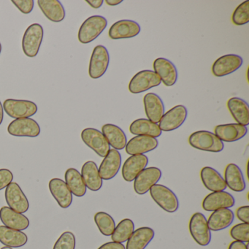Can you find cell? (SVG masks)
<instances>
[{"label":"cell","instance_id":"836d02e7","mask_svg":"<svg viewBox=\"0 0 249 249\" xmlns=\"http://www.w3.org/2000/svg\"><path fill=\"white\" fill-rule=\"evenodd\" d=\"M129 132L136 136H148L157 138L161 136V132L157 124L148 119H138L134 121L129 126Z\"/></svg>","mask_w":249,"mask_h":249},{"label":"cell","instance_id":"277c9868","mask_svg":"<svg viewBox=\"0 0 249 249\" xmlns=\"http://www.w3.org/2000/svg\"><path fill=\"white\" fill-rule=\"evenodd\" d=\"M189 232L198 245L207 246L211 241V231L206 217L202 213L196 212L191 217L189 224Z\"/></svg>","mask_w":249,"mask_h":249},{"label":"cell","instance_id":"4dcf8cb0","mask_svg":"<svg viewBox=\"0 0 249 249\" xmlns=\"http://www.w3.org/2000/svg\"><path fill=\"white\" fill-rule=\"evenodd\" d=\"M155 236L151 227H142L135 230L128 239L126 249H145Z\"/></svg>","mask_w":249,"mask_h":249},{"label":"cell","instance_id":"d4e9b609","mask_svg":"<svg viewBox=\"0 0 249 249\" xmlns=\"http://www.w3.org/2000/svg\"><path fill=\"white\" fill-rule=\"evenodd\" d=\"M234 219V214L230 208L213 211L207 220L211 231H218L228 228Z\"/></svg>","mask_w":249,"mask_h":249},{"label":"cell","instance_id":"9a60e30c","mask_svg":"<svg viewBox=\"0 0 249 249\" xmlns=\"http://www.w3.org/2000/svg\"><path fill=\"white\" fill-rule=\"evenodd\" d=\"M235 204L234 196L229 192H211L207 195L202 201V207L205 211L213 212L222 208H232Z\"/></svg>","mask_w":249,"mask_h":249},{"label":"cell","instance_id":"484cf974","mask_svg":"<svg viewBox=\"0 0 249 249\" xmlns=\"http://www.w3.org/2000/svg\"><path fill=\"white\" fill-rule=\"evenodd\" d=\"M81 176L87 189L92 192L100 190L103 184V180L100 177L97 164L93 161L84 163L81 168Z\"/></svg>","mask_w":249,"mask_h":249},{"label":"cell","instance_id":"6da1fadb","mask_svg":"<svg viewBox=\"0 0 249 249\" xmlns=\"http://www.w3.org/2000/svg\"><path fill=\"white\" fill-rule=\"evenodd\" d=\"M189 143L194 148L207 152L219 153L224 150V142L213 132L196 131L189 138Z\"/></svg>","mask_w":249,"mask_h":249},{"label":"cell","instance_id":"7c38bea8","mask_svg":"<svg viewBox=\"0 0 249 249\" xmlns=\"http://www.w3.org/2000/svg\"><path fill=\"white\" fill-rule=\"evenodd\" d=\"M5 201L11 209L24 213L30 208V202L19 185L12 182L5 189Z\"/></svg>","mask_w":249,"mask_h":249},{"label":"cell","instance_id":"603a6c76","mask_svg":"<svg viewBox=\"0 0 249 249\" xmlns=\"http://www.w3.org/2000/svg\"><path fill=\"white\" fill-rule=\"evenodd\" d=\"M49 190L59 207L68 208L72 202V194L62 179L53 178L49 181Z\"/></svg>","mask_w":249,"mask_h":249},{"label":"cell","instance_id":"8d00e7d4","mask_svg":"<svg viewBox=\"0 0 249 249\" xmlns=\"http://www.w3.org/2000/svg\"><path fill=\"white\" fill-rule=\"evenodd\" d=\"M94 219L102 234L106 237L111 236L116 228V222L110 214L100 211L94 215Z\"/></svg>","mask_w":249,"mask_h":249},{"label":"cell","instance_id":"1f68e13d","mask_svg":"<svg viewBox=\"0 0 249 249\" xmlns=\"http://www.w3.org/2000/svg\"><path fill=\"white\" fill-rule=\"evenodd\" d=\"M37 5L45 17L52 22H61L65 19V8L58 0H39Z\"/></svg>","mask_w":249,"mask_h":249},{"label":"cell","instance_id":"44dd1931","mask_svg":"<svg viewBox=\"0 0 249 249\" xmlns=\"http://www.w3.org/2000/svg\"><path fill=\"white\" fill-rule=\"evenodd\" d=\"M157 138L148 136H135L126 143L125 150L129 155H140L154 151L158 147Z\"/></svg>","mask_w":249,"mask_h":249},{"label":"cell","instance_id":"7bdbcfd3","mask_svg":"<svg viewBox=\"0 0 249 249\" xmlns=\"http://www.w3.org/2000/svg\"><path fill=\"white\" fill-rule=\"evenodd\" d=\"M236 215H237V218L242 221V223L249 224V205H244V206L237 208L236 211Z\"/></svg>","mask_w":249,"mask_h":249},{"label":"cell","instance_id":"9c48e42d","mask_svg":"<svg viewBox=\"0 0 249 249\" xmlns=\"http://www.w3.org/2000/svg\"><path fill=\"white\" fill-rule=\"evenodd\" d=\"M83 142L100 157H105L110 150L106 138L102 132L94 128H87L81 132Z\"/></svg>","mask_w":249,"mask_h":249},{"label":"cell","instance_id":"7402d4cb","mask_svg":"<svg viewBox=\"0 0 249 249\" xmlns=\"http://www.w3.org/2000/svg\"><path fill=\"white\" fill-rule=\"evenodd\" d=\"M0 220L5 227L19 231L27 230L30 224V220L26 215L7 206L0 209Z\"/></svg>","mask_w":249,"mask_h":249},{"label":"cell","instance_id":"7a4b0ae2","mask_svg":"<svg viewBox=\"0 0 249 249\" xmlns=\"http://www.w3.org/2000/svg\"><path fill=\"white\" fill-rule=\"evenodd\" d=\"M107 26V21L102 16H92L87 18L78 31V38L82 44H88L97 39Z\"/></svg>","mask_w":249,"mask_h":249},{"label":"cell","instance_id":"e0dca14e","mask_svg":"<svg viewBox=\"0 0 249 249\" xmlns=\"http://www.w3.org/2000/svg\"><path fill=\"white\" fill-rule=\"evenodd\" d=\"M141 26L132 20H121L116 21L109 30V37L112 40L129 39L136 37L141 33Z\"/></svg>","mask_w":249,"mask_h":249},{"label":"cell","instance_id":"e575fe53","mask_svg":"<svg viewBox=\"0 0 249 249\" xmlns=\"http://www.w3.org/2000/svg\"><path fill=\"white\" fill-rule=\"evenodd\" d=\"M65 183L69 188L72 195L82 197L87 193V188L83 180L82 176L78 170L69 168L65 172Z\"/></svg>","mask_w":249,"mask_h":249},{"label":"cell","instance_id":"b9f144b4","mask_svg":"<svg viewBox=\"0 0 249 249\" xmlns=\"http://www.w3.org/2000/svg\"><path fill=\"white\" fill-rule=\"evenodd\" d=\"M14 179V174L8 169H0V191L11 184Z\"/></svg>","mask_w":249,"mask_h":249},{"label":"cell","instance_id":"4fadbf2b","mask_svg":"<svg viewBox=\"0 0 249 249\" xmlns=\"http://www.w3.org/2000/svg\"><path fill=\"white\" fill-rule=\"evenodd\" d=\"M8 132L12 136L36 138L40 134L38 123L30 118L17 119L10 123Z\"/></svg>","mask_w":249,"mask_h":249},{"label":"cell","instance_id":"f35d334b","mask_svg":"<svg viewBox=\"0 0 249 249\" xmlns=\"http://www.w3.org/2000/svg\"><path fill=\"white\" fill-rule=\"evenodd\" d=\"M230 236L236 241L249 243V224L240 223L236 224L230 230Z\"/></svg>","mask_w":249,"mask_h":249},{"label":"cell","instance_id":"d6a6232c","mask_svg":"<svg viewBox=\"0 0 249 249\" xmlns=\"http://www.w3.org/2000/svg\"><path fill=\"white\" fill-rule=\"evenodd\" d=\"M28 237L19 230L0 226V242L10 248H20L27 244Z\"/></svg>","mask_w":249,"mask_h":249},{"label":"cell","instance_id":"7dc6e473","mask_svg":"<svg viewBox=\"0 0 249 249\" xmlns=\"http://www.w3.org/2000/svg\"><path fill=\"white\" fill-rule=\"evenodd\" d=\"M123 2L122 0H106V2L107 5L110 6H115V5H119Z\"/></svg>","mask_w":249,"mask_h":249},{"label":"cell","instance_id":"f6af8a7d","mask_svg":"<svg viewBox=\"0 0 249 249\" xmlns=\"http://www.w3.org/2000/svg\"><path fill=\"white\" fill-rule=\"evenodd\" d=\"M249 243H242V242L234 241L231 242L229 246L228 249H249Z\"/></svg>","mask_w":249,"mask_h":249},{"label":"cell","instance_id":"5b68a950","mask_svg":"<svg viewBox=\"0 0 249 249\" xmlns=\"http://www.w3.org/2000/svg\"><path fill=\"white\" fill-rule=\"evenodd\" d=\"M43 35V28L40 24H33L27 29L22 39V49L26 56L30 58L37 56Z\"/></svg>","mask_w":249,"mask_h":249},{"label":"cell","instance_id":"52a82bcc","mask_svg":"<svg viewBox=\"0 0 249 249\" xmlns=\"http://www.w3.org/2000/svg\"><path fill=\"white\" fill-rule=\"evenodd\" d=\"M161 83V80L154 71L145 70L135 74L131 79L128 89L132 94H141L159 87Z\"/></svg>","mask_w":249,"mask_h":249},{"label":"cell","instance_id":"5bb4252c","mask_svg":"<svg viewBox=\"0 0 249 249\" xmlns=\"http://www.w3.org/2000/svg\"><path fill=\"white\" fill-rule=\"evenodd\" d=\"M243 63V59L239 55H224L217 59L213 64L212 72L214 76L218 78L224 77L240 69Z\"/></svg>","mask_w":249,"mask_h":249},{"label":"cell","instance_id":"f546056e","mask_svg":"<svg viewBox=\"0 0 249 249\" xmlns=\"http://www.w3.org/2000/svg\"><path fill=\"white\" fill-rule=\"evenodd\" d=\"M227 107L237 124L247 126L249 124V107L248 103L239 97H231L227 101Z\"/></svg>","mask_w":249,"mask_h":249},{"label":"cell","instance_id":"3957f363","mask_svg":"<svg viewBox=\"0 0 249 249\" xmlns=\"http://www.w3.org/2000/svg\"><path fill=\"white\" fill-rule=\"evenodd\" d=\"M153 200L166 212H176L179 208V200L176 194L167 186L156 184L149 190Z\"/></svg>","mask_w":249,"mask_h":249},{"label":"cell","instance_id":"ffe728a7","mask_svg":"<svg viewBox=\"0 0 249 249\" xmlns=\"http://www.w3.org/2000/svg\"><path fill=\"white\" fill-rule=\"evenodd\" d=\"M247 126L239 124H226L215 126L214 134L222 142H232L240 141L246 136Z\"/></svg>","mask_w":249,"mask_h":249},{"label":"cell","instance_id":"f1b7e54d","mask_svg":"<svg viewBox=\"0 0 249 249\" xmlns=\"http://www.w3.org/2000/svg\"><path fill=\"white\" fill-rule=\"evenodd\" d=\"M224 181L227 187L234 192H242L246 189L244 176L237 164L230 163L226 167Z\"/></svg>","mask_w":249,"mask_h":249},{"label":"cell","instance_id":"cb8c5ba5","mask_svg":"<svg viewBox=\"0 0 249 249\" xmlns=\"http://www.w3.org/2000/svg\"><path fill=\"white\" fill-rule=\"evenodd\" d=\"M144 108L148 120L158 124L164 114V105L160 96L155 93H148L144 96Z\"/></svg>","mask_w":249,"mask_h":249},{"label":"cell","instance_id":"74e56055","mask_svg":"<svg viewBox=\"0 0 249 249\" xmlns=\"http://www.w3.org/2000/svg\"><path fill=\"white\" fill-rule=\"evenodd\" d=\"M231 21L236 26H243L249 22V1L246 0L237 6L231 16Z\"/></svg>","mask_w":249,"mask_h":249},{"label":"cell","instance_id":"ba28073f","mask_svg":"<svg viewBox=\"0 0 249 249\" xmlns=\"http://www.w3.org/2000/svg\"><path fill=\"white\" fill-rule=\"evenodd\" d=\"M2 106L5 113L13 119L30 118L37 112V105L29 100L8 99L4 102Z\"/></svg>","mask_w":249,"mask_h":249},{"label":"cell","instance_id":"bcb514c9","mask_svg":"<svg viewBox=\"0 0 249 249\" xmlns=\"http://www.w3.org/2000/svg\"><path fill=\"white\" fill-rule=\"evenodd\" d=\"M87 3H88L91 8L94 9H98L101 8L104 1L103 0H87Z\"/></svg>","mask_w":249,"mask_h":249},{"label":"cell","instance_id":"83f0119b","mask_svg":"<svg viewBox=\"0 0 249 249\" xmlns=\"http://www.w3.org/2000/svg\"><path fill=\"white\" fill-rule=\"evenodd\" d=\"M200 178L205 187L211 192H222L227 189L224 178L213 167H203L201 170Z\"/></svg>","mask_w":249,"mask_h":249},{"label":"cell","instance_id":"30bf717a","mask_svg":"<svg viewBox=\"0 0 249 249\" xmlns=\"http://www.w3.org/2000/svg\"><path fill=\"white\" fill-rule=\"evenodd\" d=\"M162 173L158 167H150L144 169L134 180V190L139 195L149 192L151 188L157 184L161 179Z\"/></svg>","mask_w":249,"mask_h":249},{"label":"cell","instance_id":"681fc988","mask_svg":"<svg viewBox=\"0 0 249 249\" xmlns=\"http://www.w3.org/2000/svg\"><path fill=\"white\" fill-rule=\"evenodd\" d=\"M1 249H13L12 248L8 247V246H5V247L2 248Z\"/></svg>","mask_w":249,"mask_h":249},{"label":"cell","instance_id":"ac0fdd59","mask_svg":"<svg viewBox=\"0 0 249 249\" xmlns=\"http://www.w3.org/2000/svg\"><path fill=\"white\" fill-rule=\"evenodd\" d=\"M122 155L117 150L110 149L99 167V173L103 180L113 179L120 170Z\"/></svg>","mask_w":249,"mask_h":249},{"label":"cell","instance_id":"d6986e66","mask_svg":"<svg viewBox=\"0 0 249 249\" xmlns=\"http://www.w3.org/2000/svg\"><path fill=\"white\" fill-rule=\"evenodd\" d=\"M148 164V157L145 154L132 155L124 163L122 174L124 180L126 182H132L135 178L146 168Z\"/></svg>","mask_w":249,"mask_h":249},{"label":"cell","instance_id":"ee69618b","mask_svg":"<svg viewBox=\"0 0 249 249\" xmlns=\"http://www.w3.org/2000/svg\"><path fill=\"white\" fill-rule=\"evenodd\" d=\"M98 249H126V248L123 243L112 241L102 245Z\"/></svg>","mask_w":249,"mask_h":249},{"label":"cell","instance_id":"4316f807","mask_svg":"<svg viewBox=\"0 0 249 249\" xmlns=\"http://www.w3.org/2000/svg\"><path fill=\"white\" fill-rule=\"evenodd\" d=\"M102 133L113 149L123 150L127 143V138L123 129L113 124H106L102 127Z\"/></svg>","mask_w":249,"mask_h":249},{"label":"cell","instance_id":"60d3db41","mask_svg":"<svg viewBox=\"0 0 249 249\" xmlns=\"http://www.w3.org/2000/svg\"><path fill=\"white\" fill-rule=\"evenodd\" d=\"M11 2L24 14H30L34 8L33 0H12Z\"/></svg>","mask_w":249,"mask_h":249},{"label":"cell","instance_id":"c3c4849f","mask_svg":"<svg viewBox=\"0 0 249 249\" xmlns=\"http://www.w3.org/2000/svg\"><path fill=\"white\" fill-rule=\"evenodd\" d=\"M4 119V109L2 103L0 102V125L2 124Z\"/></svg>","mask_w":249,"mask_h":249},{"label":"cell","instance_id":"d590c367","mask_svg":"<svg viewBox=\"0 0 249 249\" xmlns=\"http://www.w3.org/2000/svg\"><path fill=\"white\" fill-rule=\"evenodd\" d=\"M135 231V224L132 220L124 218L116 226L111 239L113 242L124 243L127 241L128 239Z\"/></svg>","mask_w":249,"mask_h":249},{"label":"cell","instance_id":"8fae6325","mask_svg":"<svg viewBox=\"0 0 249 249\" xmlns=\"http://www.w3.org/2000/svg\"><path fill=\"white\" fill-rule=\"evenodd\" d=\"M188 116V110L184 106L178 105L164 113L159 122L161 132H172L178 129L184 123Z\"/></svg>","mask_w":249,"mask_h":249},{"label":"cell","instance_id":"f907efd6","mask_svg":"<svg viewBox=\"0 0 249 249\" xmlns=\"http://www.w3.org/2000/svg\"><path fill=\"white\" fill-rule=\"evenodd\" d=\"M1 52H2V45L0 43V53H1Z\"/></svg>","mask_w":249,"mask_h":249},{"label":"cell","instance_id":"8992f818","mask_svg":"<svg viewBox=\"0 0 249 249\" xmlns=\"http://www.w3.org/2000/svg\"><path fill=\"white\" fill-rule=\"evenodd\" d=\"M110 63V54L108 51L102 45L96 46L93 50L89 67V75L92 79H98L103 76Z\"/></svg>","mask_w":249,"mask_h":249},{"label":"cell","instance_id":"2e32d148","mask_svg":"<svg viewBox=\"0 0 249 249\" xmlns=\"http://www.w3.org/2000/svg\"><path fill=\"white\" fill-rule=\"evenodd\" d=\"M153 68L154 72L166 87H173L177 82V68L171 61L165 58H158L154 60Z\"/></svg>","mask_w":249,"mask_h":249},{"label":"cell","instance_id":"ab89813d","mask_svg":"<svg viewBox=\"0 0 249 249\" xmlns=\"http://www.w3.org/2000/svg\"><path fill=\"white\" fill-rule=\"evenodd\" d=\"M76 240L71 231H65L61 234L53 246V249H75Z\"/></svg>","mask_w":249,"mask_h":249}]
</instances>
